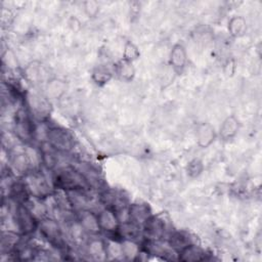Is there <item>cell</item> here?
Returning <instances> with one entry per match:
<instances>
[{"label": "cell", "instance_id": "obj_7", "mask_svg": "<svg viewBox=\"0 0 262 262\" xmlns=\"http://www.w3.org/2000/svg\"><path fill=\"white\" fill-rule=\"evenodd\" d=\"M142 233L146 239L161 241L166 233V221L160 215L149 216L142 224Z\"/></svg>", "mask_w": 262, "mask_h": 262}, {"label": "cell", "instance_id": "obj_12", "mask_svg": "<svg viewBox=\"0 0 262 262\" xmlns=\"http://www.w3.org/2000/svg\"><path fill=\"white\" fill-rule=\"evenodd\" d=\"M187 61L186 50L183 45L175 44L170 51V64L176 73H181Z\"/></svg>", "mask_w": 262, "mask_h": 262}, {"label": "cell", "instance_id": "obj_21", "mask_svg": "<svg viewBox=\"0 0 262 262\" xmlns=\"http://www.w3.org/2000/svg\"><path fill=\"white\" fill-rule=\"evenodd\" d=\"M114 72L106 66H98L92 72V80L97 85H104L113 78Z\"/></svg>", "mask_w": 262, "mask_h": 262}, {"label": "cell", "instance_id": "obj_23", "mask_svg": "<svg viewBox=\"0 0 262 262\" xmlns=\"http://www.w3.org/2000/svg\"><path fill=\"white\" fill-rule=\"evenodd\" d=\"M246 30V20L242 16H234L228 23V31L233 37H239L244 35Z\"/></svg>", "mask_w": 262, "mask_h": 262}, {"label": "cell", "instance_id": "obj_28", "mask_svg": "<svg viewBox=\"0 0 262 262\" xmlns=\"http://www.w3.org/2000/svg\"><path fill=\"white\" fill-rule=\"evenodd\" d=\"M98 5L96 2L88 1L85 2V11L89 16H94L98 12Z\"/></svg>", "mask_w": 262, "mask_h": 262}, {"label": "cell", "instance_id": "obj_20", "mask_svg": "<svg viewBox=\"0 0 262 262\" xmlns=\"http://www.w3.org/2000/svg\"><path fill=\"white\" fill-rule=\"evenodd\" d=\"M122 252L124 259L134 260L140 254V247L136 241L132 239H121Z\"/></svg>", "mask_w": 262, "mask_h": 262}, {"label": "cell", "instance_id": "obj_10", "mask_svg": "<svg viewBox=\"0 0 262 262\" xmlns=\"http://www.w3.org/2000/svg\"><path fill=\"white\" fill-rule=\"evenodd\" d=\"M78 213L79 214L77 220L86 232L90 234H97L99 231H101L96 213L88 209L78 211Z\"/></svg>", "mask_w": 262, "mask_h": 262}, {"label": "cell", "instance_id": "obj_8", "mask_svg": "<svg viewBox=\"0 0 262 262\" xmlns=\"http://www.w3.org/2000/svg\"><path fill=\"white\" fill-rule=\"evenodd\" d=\"M27 108L33 118L38 120H45L50 114L49 101L37 94H30L27 96Z\"/></svg>", "mask_w": 262, "mask_h": 262}, {"label": "cell", "instance_id": "obj_17", "mask_svg": "<svg viewBox=\"0 0 262 262\" xmlns=\"http://www.w3.org/2000/svg\"><path fill=\"white\" fill-rule=\"evenodd\" d=\"M76 169L83 175V177L85 178L90 187H97L100 185L101 178L99 176V173L90 164L81 163Z\"/></svg>", "mask_w": 262, "mask_h": 262}, {"label": "cell", "instance_id": "obj_18", "mask_svg": "<svg viewBox=\"0 0 262 262\" xmlns=\"http://www.w3.org/2000/svg\"><path fill=\"white\" fill-rule=\"evenodd\" d=\"M238 121L234 116L227 117L220 126L219 135L222 139L228 140L235 136L238 131Z\"/></svg>", "mask_w": 262, "mask_h": 262}, {"label": "cell", "instance_id": "obj_19", "mask_svg": "<svg viewBox=\"0 0 262 262\" xmlns=\"http://www.w3.org/2000/svg\"><path fill=\"white\" fill-rule=\"evenodd\" d=\"M88 254L95 260L106 259L105 244L100 239H92L87 246Z\"/></svg>", "mask_w": 262, "mask_h": 262}, {"label": "cell", "instance_id": "obj_24", "mask_svg": "<svg viewBox=\"0 0 262 262\" xmlns=\"http://www.w3.org/2000/svg\"><path fill=\"white\" fill-rule=\"evenodd\" d=\"M105 249H106V258L124 259L121 241H116V239L108 241L105 244Z\"/></svg>", "mask_w": 262, "mask_h": 262}, {"label": "cell", "instance_id": "obj_4", "mask_svg": "<svg viewBox=\"0 0 262 262\" xmlns=\"http://www.w3.org/2000/svg\"><path fill=\"white\" fill-rule=\"evenodd\" d=\"M40 234L48 244L58 250H63L67 247V243L62 233V230L56 220L51 218H44L39 222L38 227Z\"/></svg>", "mask_w": 262, "mask_h": 262}, {"label": "cell", "instance_id": "obj_13", "mask_svg": "<svg viewBox=\"0 0 262 262\" xmlns=\"http://www.w3.org/2000/svg\"><path fill=\"white\" fill-rule=\"evenodd\" d=\"M178 254V259L184 262H199L206 259V252L198 245L190 244L182 249Z\"/></svg>", "mask_w": 262, "mask_h": 262}, {"label": "cell", "instance_id": "obj_14", "mask_svg": "<svg viewBox=\"0 0 262 262\" xmlns=\"http://www.w3.org/2000/svg\"><path fill=\"white\" fill-rule=\"evenodd\" d=\"M192 244L190 235L185 231L171 232L167 237V245L176 253Z\"/></svg>", "mask_w": 262, "mask_h": 262}, {"label": "cell", "instance_id": "obj_22", "mask_svg": "<svg viewBox=\"0 0 262 262\" xmlns=\"http://www.w3.org/2000/svg\"><path fill=\"white\" fill-rule=\"evenodd\" d=\"M115 73H117V75L125 81H130L133 79L134 74H135V70L133 68L132 62L127 61L122 59L116 67Z\"/></svg>", "mask_w": 262, "mask_h": 262}, {"label": "cell", "instance_id": "obj_2", "mask_svg": "<svg viewBox=\"0 0 262 262\" xmlns=\"http://www.w3.org/2000/svg\"><path fill=\"white\" fill-rule=\"evenodd\" d=\"M33 119L27 106L19 107L14 114L13 130L15 136L25 143H30L35 138L37 130Z\"/></svg>", "mask_w": 262, "mask_h": 262}, {"label": "cell", "instance_id": "obj_25", "mask_svg": "<svg viewBox=\"0 0 262 262\" xmlns=\"http://www.w3.org/2000/svg\"><path fill=\"white\" fill-rule=\"evenodd\" d=\"M139 54H140L139 49L137 48V46L134 43H132L130 41L126 42V44L124 46V50H123V59L124 60L132 62L133 60L138 58Z\"/></svg>", "mask_w": 262, "mask_h": 262}, {"label": "cell", "instance_id": "obj_27", "mask_svg": "<svg viewBox=\"0 0 262 262\" xmlns=\"http://www.w3.org/2000/svg\"><path fill=\"white\" fill-rule=\"evenodd\" d=\"M203 171V163L199 159H194L191 162H189L187 166V174L190 177H196L199 176Z\"/></svg>", "mask_w": 262, "mask_h": 262}, {"label": "cell", "instance_id": "obj_26", "mask_svg": "<svg viewBox=\"0 0 262 262\" xmlns=\"http://www.w3.org/2000/svg\"><path fill=\"white\" fill-rule=\"evenodd\" d=\"M63 90H64V84L62 81H59V80L51 81L47 87L48 96H53V97H57V93H62Z\"/></svg>", "mask_w": 262, "mask_h": 262}, {"label": "cell", "instance_id": "obj_5", "mask_svg": "<svg viewBox=\"0 0 262 262\" xmlns=\"http://www.w3.org/2000/svg\"><path fill=\"white\" fill-rule=\"evenodd\" d=\"M47 142L58 152H68L74 147V138L71 132L62 127H50L46 130Z\"/></svg>", "mask_w": 262, "mask_h": 262}, {"label": "cell", "instance_id": "obj_11", "mask_svg": "<svg viewBox=\"0 0 262 262\" xmlns=\"http://www.w3.org/2000/svg\"><path fill=\"white\" fill-rule=\"evenodd\" d=\"M151 215L150 207L146 203L137 202L129 205V220L141 227L144 221Z\"/></svg>", "mask_w": 262, "mask_h": 262}, {"label": "cell", "instance_id": "obj_9", "mask_svg": "<svg viewBox=\"0 0 262 262\" xmlns=\"http://www.w3.org/2000/svg\"><path fill=\"white\" fill-rule=\"evenodd\" d=\"M96 214H97V219H98V223L101 230L108 233L118 232L121 222L113 210L104 207L102 210H100Z\"/></svg>", "mask_w": 262, "mask_h": 262}, {"label": "cell", "instance_id": "obj_15", "mask_svg": "<svg viewBox=\"0 0 262 262\" xmlns=\"http://www.w3.org/2000/svg\"><path fill=\"white\" fill-rule=\"evenodd\" d=\"M118 233L120 237H122V239H132V241H137L141 235H143L142 227L130 220L120 224Z\"/></svg>", "mask_w": 262, "mask_h": 262}, {"label": "cell", "instance_id": "obj_3", "mask_svg": "<svg viewBox=\"0 0 262 262\" xmlns=\"http://www.w3.org/2000/svg\"><path fill=\"white\" fill-rule=\"evenodd\" d=\"M23 181L31 196L44 200L52 194L51 186L47 178L40 171H29L24 175Z\"/></svg>", "mask_w": 262, "mask_h": 262}, {"label": "cell", "instance_id": "obj_16", "mask_svg": "<svg viewBox=\"0 0 262 262\" xmlns=\"http://www.w3.org/2000/svg\"><path fill=\"white\" fill-rule=\"evenodd\" d=\"M196 139L198 144L201 147H207L209 146L215 139L216 133L214 128L207 123H202L196 128Z\"/></svg>", "mask_w": 262, "mask_h": 262}, {"label": "cell", "instance_id": "obj_1", "mask_svg": "<svg viewBox=\"0 0 262 262\" xmlns=\"http://www.w3.org/2000/svg\"><path fill=\"white\" fill-rule=\"evenodd\" d=\"M52 183L56 189L63 191L75 189H90V186L88 185L83 175L73 167H64L58 169L53 176Z\"/></svg>", "mask_w": 262, "mask_h": 262}, {"label": "cell", "instance_id": "obj_6", "mask_svg": "<svg viewBox=\"0 0 262 262\" xmlns=\"http://www.w3.org/2000/svg\"><path fill=\"white\" fill-rule=\"evenodd\" d=\"M13 221L21 235L33 233L39 227V220L31 213L26 205H16Z\"/></svg>", "mask_w": 262, "mask_h": 262}]
</instances>
